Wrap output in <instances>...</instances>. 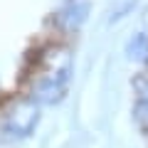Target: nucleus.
Returning <instances> with one entry per match:
<instances>
[{
  "label": "nucleus",
  "instance_id": "f257e3e1",
  "mask_svg": "<svg viewBox=\"0 0 148 148\" xmlns=\"http://www.w3.org/2000/svg\"><path fill=\"white\" fill-rule=\"evenodd\" d=\"M49 67L37 77L35 86H32V99L37 104H54L64 96L72 79V57L67 49H52L47 54Z\"/></svg>",
  "mask_w": 148,
  "mask_h": 148
},
{
  "label": "nucleus",
  "instance_id": "f03ea898",
  "mask_svg": "<svg viewBox=\"0 0 148 148\" xmlns=\"http://www.w3.org/2000/svg\"><path fill=\"white\" fill-rule=\"evenodd\" d=\"M40 121V106L35 99H20L5 114V133L12 138H25L35 131Z\"/></svg>",
  "mask_w": 148,
  "mask_h": 148
},
{
  "label": "nucleus",
  "instance_id": "7ed1b4c3",
  "mask_svg": "<svg viewBox=\"0 0 148 148\" xmlns=\"http://www.w3.org/2000/svg\"><path fill=\"white\" fill-rule=\"evenodd\" d=\"M86 15H89V3H84V0H64L62 8L57 10V22L64 30H77L79 25H84Z\"/></svg>",
  "mask_w": 148,
  "mask_h": 148
},
{
  "label": "nucleus",
  "instance_id": "20e7f679",
  "mask_svg": "<svg viewBox=\"0 0 148 148\" xmlns=\"http://www.w3.org/2000/svg\"><path fill=\"white\" fill-rule=\"evenodd\" d=\"M126 54L133 62H148V35L138 32L126 42Z\"/></svg>",
  "mask_w": 148,
  "mask_h": 148
},
{
  "label": "nucleus",
  "instance_id": "39448f33",
  "mask_svg": "<svg viewBox=\"0 0 148 148\" xmlns=\"http://www.w3.org/2000/svg\"><path fill=\"white\" fill-rule=\"evenodd\" d=\"M133 119H136L138 128H141V131L148 136V104L136 101V106H133Z\"/></svg>",
  "mask_w": 148,
  "mask_h": 148
},
{
  "label": "nucleus",
  "instance_id": "423d86ee",
  "mask_svg": "<svg viewBox=\"0 0 148 148\" xmlns=\"http://www.w3.org/2000/svg\"><path fill=\"white\" fill-rule=\"evenodd\" d=\"M133 89L138 94V101L148 104V74H138L136 79H133Z\"/></svg>",
  "mask_w": 148,
  "mask_h": 148
},
{
  "label": "nucleus",
  "instance_id": "0eeeda50",
  "mask_svg": "<svg viewBox=\"0 0 148 148\" xmlns=\"http://www.w3.org/2000/svg\"><path fill=\"white\" fill-rule=\"evenodd\" d=\"M143 25H146V35H148V8H146V15H143Z\"/></svg>",
  "mask_w": 148,
  "mask_h": 148
}]
</instances>
